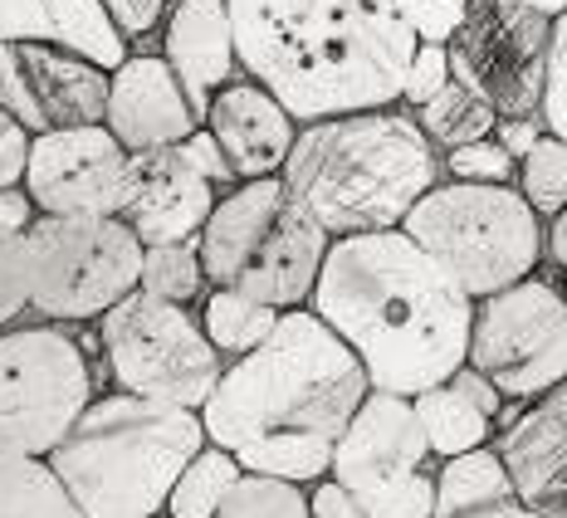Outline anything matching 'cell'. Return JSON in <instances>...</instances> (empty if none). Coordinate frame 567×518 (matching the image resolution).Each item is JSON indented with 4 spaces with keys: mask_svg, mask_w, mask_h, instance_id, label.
I'll list each match as a JSON object with an SVG mask.
<instances>
[{
    "mask_svg": "<svg viewBox=\"0 0 567 518\" xmlns=\"http://www.w3.org/2000/svg\"><path fill=\"white\" fill-rule=\"evenodd\" d=\"M309 299L372 392L421 396L465 367L475 299L401 230L328 240Z\"/></svg>",
    "mask_w": 567,
    "mask_h": 518,
    "instance_id": "obj_1",
    "label": "cell"
},
{
    "mask_svg": "<svg viewBox=\"0 0 567 518\" xmlns=\"http://www.w3.org/2000/svg\"><path fill=\"white\" fill-rule=\"evenodd\" d=\"M368 392L362 362L323 318L284 309L275 333L220 372L200 406V426L245 475L303 485L328 475L338 435Z\"/></svg>",
    "mask_w": 567,
    "mask_h": 518,
    "instance_id": "obj_2",
    "label": "cell"
},
{
    "mask_svg": "<svg viewBox=\"0 0 567 518\" xmlns=\"http://www.w3.org/2000/svg\"><path fill=\"white\" fill-rule=\"evenodd\" d=\"M235 59L293 123L401 99L416 0H226Z\"/></svg>",
    "mask_w": 567,
    "mask_h": 518,
    "instance_id": "obj_3",
    "label": "cell"
},
{
    "mask_svg": "<svg viewBox=\"0 0 567 518\" xmlns=\"http://www.w3.org/2000/svg\"><path fill=\"white\" fill-rule=\"evenodd\" d=\"M441 176L431 137L401 113H342L318 117L279 167L284 191L323 226L328 240L342 235L401 230L406 210Z\"/></svg>",
    "mask_w": 567,
    "mask_h": 518,
    "instance_id": "obj_4",
    "label": "cell"
},
{
    "mask_svg": "<svg viewBox=\"0 0 567 518\" xmlns=\"http://www.w3.org/2000/svg\"><path fill=\"white\" fill-rule=\"evenodd\" d=\"M206 445L200 411L152 396H103L50 450V469L64 479L84 518H152L192 455Z\"/></svg>",
    "mask_w": 567,
    "mask_h": 518,
    "instance_id": "obj_5",
    "label": "cell"
},
{
    "mask_svg": "<svg viewBox=\"0 0 567 518\" xmlns=\"http://www.w3.org/2000/svg\"><path fill=\"white\" fill-rule=\"evenodd\" d=\"M196 250L216 289H235L284 313L313 293L328 235L284 191L279 176H259L216 201L196 235Z\"/></svg>",
    "mask_w": 567,
    "mask_h": 518,
    "instance_id": "obj_6",
    "label": "cell"
},
{
    "mask_svg": "<svg viewBox=\"0 0 567 518\" xmlns=\"http://www.w3.org/2000/svg\"><path fill=\"white\" fill-rule=\"evenodd\" d=\"M401 235H411L475 303L528 279L543 255L534 206L514 186L484 182L431 186L406 210Z\"/></svg>",
    "mask_w": 567,
    "mask_h": 518,
    "instance_id": "obj_7",
    "label": "cell"
},
{
    "mask_svg": "<svg viewBox=\"0 0 567 518\" xmlns=\"http://www.w3.org/2000/svg\"><path fill=\"white\" fill-rule=\"evenodd\" d=\"M25 265L44 318H99L137 289L142 240L123 216H40L25 226Z\"/></svg>",
    "mask_w": 567,
    "mask_h": 518,
    "instance_id": "obj_8",
    "label": "cell"
},
{
    "mask_svg": "<svg viewBox=\"0 0 567 518\" xmlns=\"http://www.w3.org/2000/svg\"><path fill=\"white\" fill-rule=\"evenodd\" d=\"M99 338L113 382L133 396L200 411L220 382V352L206 343L200 323L157 293H123L109 313H99Z\"/></svg>",
    "mask_w": 567,
    "mask_h": 518,
    "instance_id": "obj_9",
    "label": "cell"
},
{
    "mask_svg": "<svg viewBox=\"0 0 567 518\" xmlns=\"http://www.w3.org/2000/svg\"><path fill=\"white\" fill-rule=\"evenodd\" d=\"M93 402L84 348L59 328L0 333V455H50Z\"/></svg>",
    "mask_w": 567,
    "mask_h": 518,
    "instance_id": "obj_10",
    "label": "cell"
},
{
    "mask_svg": "<svg viewBox=\"0 0 567 518\" xmlns=\"http://www.w3.org/2000/svg\"><path fill=\"white\" fill-rule=\"evenodd\" d=\"M465 362L494 382L504 402H534L567 382V299L543 279L475 303Z\"/></svg>",
    "mask_w": 567,
    "mask_h": 518,
    "instance_id": "obj_11",
    "label": "cell"
},
{
    "mask_svg": "<svg viewBox=\"0 0 567 518\" xmlns=\"http://www.w3.org/2000/svg\"><path fill=\"white\" fill-rule=\"evenodd\" d=\"M553 20L518 0H470L451 34V74L470 84L499 117H534L543 99Z\"/></svg>",
    "mask_w": 567,
    "mask_h": 518,
    "instance_id": "obj_12",
    "label": "cell"
},
{
    "mask_svg": "<svg viewBox=\"0 0 567 518\" xmlns=\"http://www.w3.org/2000/svg\"><path fill=\"white\" fill-rule=\"evenodd\" d=\"M25 196L44 216H123L133 157L103 123L34 133L25 152Z\"/></svg>",
    "mask_w": 567,
    "mask_h": 518,
    "instance_id": "obj_13",
    "label": "cell"
},
{
    "mask_svg": "<svg viewBox=\"0 0 567 518\" xmlns=\"http://www.w3.org/2000/svg\"><path fill=\"white\" fill-rule=\"evenodd\" d=\"M103 103H109V69L59 44L0 40V108L25 133L103 123Z\"/></svg>",
    "mask_w": 567,
    "mask_h": 518,
    "instance_id": "obj_14",
    "label": "cell"
},
{
    "mask_svg": "<svg viewBox=\"0 0 567 518\" xmlns=\"http://www.w3.org/2000/svg\"><path fill=\"white\" fill-rule=\"evenodd\" d=\"M425 455H431V445L421 435L411 396L368 392L338 435L333 460H328V479H338L352 494H372L382 485L416 475L425 465Z\"/></svg>",
    "mask_w": 567,
    "mask_h": 518,
    "instance_id": "obj_15",
    "label": "cell"
},
{
    "mask_svg": "<svg viewBox=\"0 0 567 518\" xmlns=\"http://www.w3.org/2000/svg\"><path fill=\"white\" fill-rule=\"evenodd\" d=\"M200 117L192 113V99L176 84L167 59H123L109 74V103H103V127L127 152L176 147L182 137L196 133Z\"/></svg>",
    "mask_w": 567,
    "mask_h": 518,
    "instance_id": "obj_16",
    "label": "cell"
},
{
    "mask_svg": "<svg viewBox=\"0 0 567 518\" xmlns=\"http://www.w3.org/2000/svg\"><path fill=\"white\" fill-rule=\"evenodd\" d=\"M133 157V191H127L123 220L142 245L196 240L206 216L216 210V186L200 176L176 147L127 152Z\"/></svg>",
    "mask_w": 567,
    "mask_h": 518,
    "instance_id": "obj_17",
    "label": "cell"
},
{
    "mask_svg": "<svg viewBox=\"0 0 567 518\" xmlns=\"http://www.w3.org/2000/svg\"><path fill=\"white\" fill-rule=\"evenodd\" d=\"M494 450L509 469L514 499L524 509L567 518V382L518 411Z\"/></svg>",
    "mask_w": 567,
    "mask_h": 518,
    "instance_id": "obj_18",
    "label": "cell"
},
{
    "mask_svg": "<svg viewBox=\"0 0 567 518\" xmlns=\"http://www.w3.org/2000/svg\"><path fill=\"white\" fill-rule=\"evenodd\" d=\"M206 133L220 143L230 172L245 182L259 176H279L284 157L293 147V117L279 108L275 93H265L259 84H230L210 99L206 108Z\"/></svg>",
    "mask_w": 567,
    "mask_h": 518,
    "instance_id": "obj_19",
    "label": "cell"
},
{
    "mask_svg": "<svg viewBox=\"0 0 567 518\" xmlns=\"http://www.w3.org/2000/svg\"><path fill=\"white\" fill-rule=\"evenodd\" d=\"M0 40L59 44L109 74L127 59L103 0H0Z\"/></svg>",
    "mask_w": 567,
    "mask_h": 518,
    "instance_id": "obj_20",
    "label": "cell"
},
{
    "mask_svg": "<svg viewBox=\"0 0 567 518\" xmlns=\"http://www.w3.org/2000/svg\"><path fill=\"white\" fill-rule=\"evenodd\" d=\"M167 64L192 99V113L206 123L210 89H220L235 69V34L226 0H182L167 25Z\"/></svg>",
    "mask_w": 567,
    "mask_h": 518,
    "instance_id": "obj_21",
    "label": "cell"
},
{
    "mask_svg": "<svg viewBox=\"0 0 567 518\" xmlns=\"http://www.w3.org/2000/svg\"><path fill=\"white\" fill-rule=\"evenodd\" d=\"M514 479L504 469L494 445L480 450L451 455L435 475V509L431 518H499L504 509H514Z\"/></svg>",
    "mask_w": 567,
    "mask_h": 518,
    "instance_id": "obj_22",
    "label": "cell"
},
{
    "mask_svg": "<svg viewBox=\"0 0 567 518\" xmlns=\"http://www.w3.org/2000/svg\"><path fill=\"white\" fill-rule=\"evenodd\" d=\"M411 411H416L431 455H441V460L465 455V450H480V445H489V435H494V421L484 416L480 406H470L451 382L425 386L421 396H411Z\"/></svg>",
    "mask_w": 567,
    "mask_h": 518,
    "instance_id": "obj_23",
    "label": "cell"
},
{
    "mask_svg": "<svg viewBox=\"0 0 567 518\" xmlns=\"http://www.w3.org/2000/svg\"><path fill=\"white\" fill-rule=\"evenodd\" d=\"M0 518H84L44 455H0Z\"/></svg>",
    "mask_w": 567,
    "mask_h": 518,
    "instance_id": "obj_24",
    "label": "cell"
},
{
    "mask_svg": "<svg viewBox=\"0 0 567 518\" xmlns=\"http://www.w3.org/2000/svg\"><path fill=\"white\" fill-rule=\"evenodd\" d=\"M275 323H279V309H269V303H259V299H245V293H235V289H216L206 299V313H200L206 343L216 352H230V358L255 352L275 333Z\"/></svg>",
    "mask_w": 567,
    "mask_h": 518,
    "instance_id": "obj_25",
    "label": "cell"
},
{
    "mask_svg": "<svg viewBox=\"0 0 567 518\" xmlns=\"http://www.w3.org/2000/svg\"><path fill=\"white\" fill-rule=\"evenodd\" d=\"M245 469L235 465V455H226L220 445H200L192 455V465L176 475V485L167 494V514L172 518H216V509L226 504V494L235 489Z\"/></svg>",
    "mask_w": 567,
    "mask_h": 518,
    "instance_id": "obj_26",
    "label": "cell"
},
{
    "mask_svg": "<svg viewBox=\"0 0 567 518\" xmlns=\"http://www.w3.org/2000/svg\"><path fill=\"white\" fill-rule=\"evenodd\" d=\"M494 123H499V113H494L470 84H460L455 74H451V84H445L421 108V133L431 137V143H441V147L480 143V137L494 133Z\"/></svg>",
    "mask_w": 567,
    "mask_h": 518,
    "instance_id": "obj_27",
    "label": "cell"
},
{
    "mask_svg": "<svg viewBox=\"0 0 567 518\" xmlns=\"http://www.w3.org/2000/svg\"><path fill=\"white\" fill-rule=\"evenodd\" d=\"M200 284H206V269H200L196 240L142 245V269H137L142 293H157V299H167V303H192Z\"/></svg>",
    "mask_w": 567,
    "mask_h": 518,
    "instance_id": "obj_28",
    "label": "cell"
},
{
    "mask_svg": "<svg viewBox=\"0 0 567 518\" xmlns=\"http://www.w3.org/2000/svg\"><path fill=\"white\" fill-rule=\"evenodd\" d=\"M216 518H309V499L299 485L275 475H240Z\"/></svg>",
    "mask_w": 567,
    "mask_h": 518,
    "instance_id": "obj_29",
    "label": "cell"
},
{
    "mask_svg": "<svg viewBox=\"0 0 567 518\" xmlns=\"http://www.w3.org/2000/svg\"><path fill=\"white\" fill-rule=\"evenodd\" d=\"M518 172H524V201L534 206V216H558L567 206V143L558 137H538L534 152L518 157Z\"/></svg>",
    "mask_w": 567,
    "mask_h": 518,
    "instance_id": "obj_30",
    "label": "cell"
},
{
    "mask_svg": "<svg viewBox=\"0 0 567 518\" xmlns=\"http://www.w3.org/2000/svg\"><path fill=\"white\" fill-rule=\"evenodd\" d=\"M358 509H362V518H431V509H435V475L416 469V475L396 479V485L358 494Z\"/></svg>",
    "mask_w": 567,
    "mask_h": 518,
    "instance_id": "obj_31",
    "label": "cell"
},
{
    "mask_svg": "<svg viewBox=\"0 0 567 518\" xmlns=\"http://www.w3.org/2000/svg\"><path fill=\"white\" fill-rule=\"evenodd\" d=\"M538 123L548 127V137L567 143V10L553 15L548 34V69H543V99H538Z\"/></svg>",
    "mask_w": 567,
    "mask_h": 518,
    "instance_id": "obj_32",
    "label": "cell"
},
{
    "mask_svg": "<svg viewBox=\"0 0 567 518\" xmlns=\"http://www.w3.org/2000/svg\"><path fill=\"white\" fill-rule=\"evenodd\" d=\"M30 309V265H25V230H0V328Z\"/></svg>",
    "mask_w": 567,
    "mask_h": 518,
    "instance_id": "obj_33",
    "label": "cell"
},
{
    "mask_svg": "<svg viewBox=\"0 0 567 518\" xmlns=\"http://www.w3.org/2000/svg\"><path fill=\"white\" fill-rule=\"evenodd\" d=\"M451 176L455 182H484V186H509V176L518 162L504 152L494 137H480V143H465V147H451Z\"/></svg>",
    "mask_w": 567,
    "mask_h": 518,
    "instance_id": "obj_34",
    "label": "cell"
},
{
    "mask_svg": "<svg viewBox=\"0 0 567 518\" xmlns=\"http://www.w3.org/2000/svg\"><path fill=\"white\" fill-rule=\"evenodd\" d=\"M445 84H451V54H445V44H416V54H411V64H406V79H401V99L425 108Z\"/></svg>",
    "mask_w": 567,
    "mask_h": 518,
    "instance_id": "obj_35",
    "label": "cell"
},
{
    "mask_svg": "<svg viewBox=\"0 0 567 518\" xmlns=\"http://www.w3.org/2000/svg\"><path fill=\"white\" fill-rule=\"evenodd\" d=\"M465 10H470V0H416V15H411L416 44H451Z\"/></svg>",
    "mask_w": 567,
    "mask_h": 518,
    "instance_id": "obj_36",
    "label": "cell"
},
{
    "mask_svg": "<svg viewBox=\"0 0 567 518\" xmlns=\"http://www.w3.org/2000/svg\"><path fill=\"white\" fill-rule=\"evenodd\" d=\"M176 152H182V157L192 162V167L206 176L210 186H216V182H235V172H230V162H226V152H220V143H216L210 133H200V127H196L192 137H182V143H176Z\"/></svg>",
    "mask_w": 567,
    "mask_h": 518,
    "instance_id": "obj_37",
    "label": "cell"
},
{
    "mask_svg": "<svg viewBox=\"0 0 567 518\" xmlns=\"http://www.w3.org/2000/svg\"><path fill=\"white\" fill-rule=\"evenodd\" d=\"M25 152H30L25 127L0 108V186H16L25 176Z\"/></svg>",
    "mask_w": 567,
    "mask_h": 518,
    "instance_id": "obj_38",
    "label": "cell"
},
{
    "mask_svg": "<svg viewBox=\"0 0 567 518\" xmlns=\"http://www.w3.org/2000/svg\"><path fill=\"white\" fill-rule=\"evenodd\" d=\"M103 10H109L117 34H147L162 20L167 0H103Z\"/></svg>",
    "mask_w": 567,
    "mask_h": 518,
    "instance_id": "obj_39",
    "label": "cell"
},
{
    "mask_svg": "<svg viewBox=\"0 0 567 518\" xmlns=\"http://www.w3.org/2000/svg\"><path fill=\"white\" fill-rule=\"evenodd\" d=\"M445 382H451V386H455L460 396H465L470 406H480V411H484V416H489V421H499V411H504V396L494 392V382H489V376H484V372H475V367H470V362H465V367H455L451 376H445Z\"/></svg>",
    "mask_w": 567,
    "mask_h": 518,
    "instance_id": "obj_40",
    "label": "cell"
},
{
    "mask_svg": "<svg viewBox=\"0 0 567 518\" xmlns=\"http://www.w3.org/2000/svg\"><path fill=\"white\" fill-rule=\"evenodd\" d=\"M309 518H362L358 494L342 489L338 479H323V485L313 489V499H309Z\"/></svg>",
    "mask_w": 567,
    "mask_h": 518,
    "instance_id": "obj_41",
    "label": "cell"
},
{
    "mask_svg": "<svg viewBox=\"0 0 567 518\" xmlns=\"http://www.w3.org/2000/svg\"><path fill=\"white\" fill-rule=\"evenodd\" d=\"M494 127H499V137H494V143L509 152L514 162L524 157V152H534V143L543 137V133H538L543 123H534V117H504V123H494Z\"/></svg>",
    "mask_w": 567,
    "mask_h": 518,
    "instance_id": "obj_42",
    "label": "cell"
},
{
    "mask_svg": "<svg viewBox=\"0 0 567 518\" xmlns=\"http://www.w3.org/2000/svg\"><path fill=\"white\" fill-rule=\"evenodd\" d=\"M30 196L16 186H0V230H25L30 226Z\"/></svg>",
    "mask_w": 567,
    "mask_h": 518,
    "instance_id": "obj_43",
    "label": "cell"
},
{
    "mask_svg": "<svg viewBox=\"0 0 567 518\" xmlns=\"http://www.w3.org/2000/svg\"><path fill=\"white\" fill-rule=\"evenodd\" d=\"M548 250H553V259L567 269V206L553 216V235H548Z\"/></svg>",
    "mask_w": 567,
    "mask_h": 518,
    "instance_id": "obj_44",
    "label": "cell"
},
{
    "mask_svg": "<svg viewBox=\"0 0 567 518\" xmlns=\"http://www.w3.org/2000/svg\"><path fill=\"white\" fill-rule=\"evenodd\" d=\"M518 6H534L538 10V15H563V10H567V0H518Z\"/></svg>",
    "mask_w": 567,
    "mask_h": 518,
    "instance_id": "obj_45",
    "label": "cell"
},
{
    "mask_svg": "<svg viewBox=\"0 0 567 518\" xmlns=\"http://www.w3.org/2000/svg\"><path fill=\"white\" fill-rule=\"evenodd\" d=\"M499 518H548V514H534V509H524V504H514V509H504Z\"/></svg>",
    "mask_w": 567,
    "mask_h": 518,
    "instance_id": "obj_46",
    "label": "cell"
},
{
    "mask_svg": "<svg viewBox=\"0 0 567 518\" xmlns=\"http://www.w3.org/2000/svg\"><path fill=\"white\" fill-rule=\"evenodd\" d=\"M152 518H172V514H152Z\"/></svg>",
    "mask_w": 567,
    "mask_h": 518,
    "instance_id": "obj_47",
    "label": "cell"
}]
</instances>
